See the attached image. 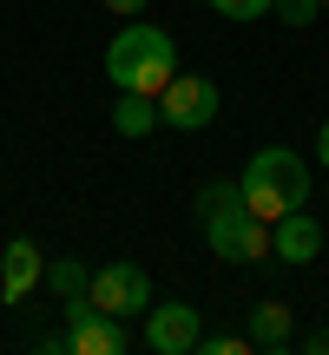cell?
Instances as JSON below:
<instances>
[{
	"instance_id": "7a4b0ae2",
	"label": "cell",
	"mask_w": 329,
	"mask_h": 355,
	"mask_svg": "<svg viewBox=\"0 0 329 355\" xmlns=\"http://www.w3.org/2000/svg\"><path fill=\"white\" fill-rule=\"evenodd\" d=\"M178 73V40L164 33L152 20H126L119 26V40L106 46V79H112V92H158L171 86Z\"/></svg>"
},
{
	"instance_id": "6da1fadb",
	"label": "cell",
	"mask_w": 329,
	"mask_h": 355,
	"mask_svg": "<svg viewBox=\"0 0 329 355\" xmlns=\"http://www.w3.org/2000/svg\"><path fill=\"white\" fill-rule=\"evenodd\" d=\"M198 217H204V243H211L217 263H270V224L244 204L237 178L198 184Z\"/></svg>"
},
{
	"instance_id": "ac0fdd59",
	"label": "cell",
	"mask_w": 329,
	"mask_h": 355,
	"mask_svg": "<svg viewBox=\"0 0 329 355\" xmlns=\"http://www.w3.org/2000/svg\"><path fill=\"white\" fill-rule=\"evenodd\" d=\"M317 158L329 165V119H323V132H317Z\"/></svg>"
},
{
	"instance_id": "e0dca14e",
	"label": "cell",
	"mask_w": 329,
	"mask_h": 355,
	"mask_svg": "<svg viewBox=\"0 0 329 355\" xmlns=\"http://www.w3.org/2000/svg\"><path fill=\"white\" fill-rule=\"evenodd\" d=\"M303 355H329V329H303Z\"/></svg>"
},
{
	"instance_id": "30bf717a",
	"label": "cell",
	"mask_w": 329,
	"mask_h": 355,
	"mask_svg": "<svg viewBox=\"0 0 329 355\" xmlns=\"http://www.w3.org/2000/svg\"><path fill=\"white\" fill-rule=\"evenodd\" d=\"M244 336H251L264 355L290 349V343H296V316H290V303H257L251 316H244Z\"/></svg>"
},
{
	"instance_id": "8992f818",
	"label": "cell",
	"mask_w": 329,
	"mask_h": 355,
	"mask_svg": "<svg viewBox=\"0 0 329 355\" xmlns=\"http://www.w3.org/2000/svg\"><path fill=\"white\" fill-rule=\"evenodd\" d=\"M126 316H106L92 296H79V303H66V349L73 355H126Z\"/></svg>"
},
{
	"instance_id": "d6986e66",
	"label": "cell",
	"mask_w": 329,
	"mask_h": 355,
	"mask_svg": "<svg viewBox=\"0 0 329 355\" xmlns=\"http://www.w3.org/2000/svg\"><path fill=\"white\" fill-rule=\"evenodd\" d=\"M323 7H329V0H323Z\"/></svg>"
},
{
	"instance_id": "5b68a950",
	"label": "cell",
	"mask_w": 329,
	"mask_h": 355,
	"mask_svg": "<svg viewBox=\"0 0 329 355\" xmlns=\"http://www.w3.org/2000/svg\"><path fill=\"white\" fill-rule=\"evenodd\" d=\"M86 296L106 309V316H126V322H139L145 309L158 303V296H152V270H139V263H99Z\"/></svg>"
},
{
	"instance_id": "277c9868",
	"label": "cell",
	"mask_w": 329,
	"mask_h": 355,
	"mask_svg": "<svg viewBox=\"0 0 329 355\" xmlns=\"http://www.w3.org/2000/svg\"><path fill=\"white\" fill-rule=\"evenodd\" d=\"M217 112H224V92H217V79H204V73H171V86L158 92V119L171 132H204Z\"/></svg>"
},
{
	"instance_id": "8fae6325",
	"label": "cell",
	"mask_w": 329,
	"mask_h": 355,
	"mask_svg": "<svg viewBox=\"0 0 329 355\" xmlns=\"http://www.w3.org/2000/svg\"><path fill=\"white\" fill-rule=\"evenodd\" d=\"M112 125H119V139H152V132L164 125L158 99H152V92H119V99H112Z\"/></svg>"
},
{
	"instance_id": "4fadbf2b",
	"label": "cell",
	"mask_w": 329,
	"mask_h": 355,
	"mask_svg": "<svg viewBox=\"0 0 329 355\" xmlns=\"http://www.w3.org/2000/svg\"><path fill=\"white\" fill-rule=\"evenodd\" d=\"M270 7H277V0H211V13H224V20H237V26L244 20H264Z\"/></svg>"
},
{
	"instance_id": "7c38bea8",
	"label": "cell",
	"mask_w": 329,
	"mask_h": 355,
	"mask_svg": "<svg viewBox=\"0 0 329 355\" xmlns=\"http://www.w3.org/2000/svg\"><path fill=\"white\" fill-rule=\"evenodd\" d=\"M40 290H53L60 303H79V296L92 290V263H79V257H47V283Z\"/></svg>"
},
{
	"instance_id": "2e32d148",
	"label": "cell",
	"mask_w": 329,
	"mask_h": 355,
	"mask_svg": "<svg viewBox=\"0 0 329 355\" xmlns=\"http://www.w3.org/2000/svg\"><path fill=\"white\" fill-rule=\"evenodd\" d=\"M99 7H106V13H119V20H139L152 0H99Z\"/></svg>"
},
{
	"instance_id": "9a60e30c",
	"label": "cell",
	"mask_w": 329,
	"mask_h": 355,
	"mask_svg": "<svg viewBox=\"0 0 329 355\" xmlns=\"http://www.w3.org/2000/svg\"><path fill=\"white\" fill-rule=\"evenodd\" d=\"M198 349H204V355H251L257 343H251V336H211V329H204Z\"/></svg>"
},
{
	"instance_id": "5bb4252c",
	"label": "cell",
	"mask_w": 329,
	"mask_h": 355,
	"mask_svg": "<svg viewBox=\"0 0 329 355\" xmlns=\"http://www.w3.org/2000/svg\"><path fill=\"white\" fill-rule=\"evenodd\" d=\"M270 13H277L283 26H310V20H317V13H323V0H277V7H270Z\"/></svg>"
},
{
	"instance_id": "ba28073f",
	"label": "cell",
	"mask_w": 329,
	"mask_h": 355,
	"mask_svg": "<svg viewBox=\"0 0 329 355\" xmlns=\"http://www.w3.org/2000/svg\"><path fill=\"white\" fill-rule=\"evenodd\" d=\"M40 283H47V250L33 237H7V250H0V303H26Z\"/></svg>"
},
{
	"instance_id": "52a82bcc",
	"label": "cell",
	"mask_w": 329,
	"mask_h": 355,
	"mask_svg": "<svg viewBox=\"0 0 329 355\" xmlns=\"http://www.w3.org/2000/svg\"><path fill=\"white\" fill-rule=\"evenodd\" d=\"M204 336V316L191 303H152L145 309V349L152 355H191Z\"/></svg>"
},
{
	"instance_id": "9c48e42d",
	"label": "cell",
	"mask_w": 329,
	"mask_h": 355,
	"mask_svg": "<svg viewBox=\"0 0 329 355\" xmlns=\"http://www.w3.org/2000/svg\"><path fill=\"white\" fill-rule=\"evenodd\" d=\"M270 257L290 263V270L317 263V257H323V224H317V217H303V211L277 217V224H270Z\"/></svg>"
},
{
	"instance_id": "3957f363",
	"label": "cell",
	"mask_w": 329,
	"mask_h": 355,
	"mask_svg": "<svg viewBox=\"0 0 329 355\" xmlns=\"http://www.w3.org/2000/svg\"><path fill=\"white\" fill-rule=\"evenodd\" d=\"M237 184H244V204H251L264 224H277V217H290V211L310 204V165L290 152V145L251 152V165L237 171Z\"/></svg>"
}]
</instances>
